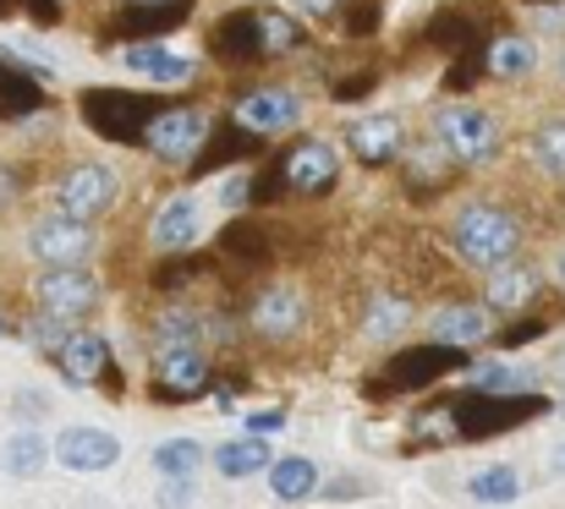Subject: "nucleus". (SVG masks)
<instances>
[{"instance_id":"1","label":"nucleus","mask_w":565,"mask_h":509,"mask_svg":"<svg viewBox=\"0 0 565 509\" xmlns=\"http://www.w3.org/2000/svg\"><path fill=\"white\" fill-rule=\"evenodd\" d=\"M450 247H456V258H461L467 269L500 274V269H511L516 252H522V225H516V214L500 208V203H467V208L456 214V225H450Z\"/></svg>"},{"instance_id":"2","label":"nucleus","mask_w":565,"mask_h":509,"mask_svg":"<svg viewBox=\"0 0 565 509\" xmlns=\"http://www.w3.org/2000/svg\"><path fill=\"white\" fill-rule=\"evenodd\" d=\"M77 110H83L88 132H99V138H110V143H143L149 127H154L171 105H160V99H149V94H127V88H88V94L77 99Z\"/></svg>"},{"instance_id":"3","label":"nucleus","mask_w":565,"mask_h":509,"mask_svg":"<svg viewBox=\"0 0 565 509\" xmlns=\"http://www.w3.org/2000/svg\"><path fill=\"white\" fill-rule=\"evenodd\" d=\"M456 411V438H494V433H511L533 416L550 411L544 394H478V389H461L450 400Z\"/></svg>"},{"instance_id":"4","label":"nucleus","mask_w":565,"mask_h":509,"mask_svg":"<svg viewBox=\"0 0 565 509\" xmlns=\"http://www.w3.org/2000/svg\"><path fill=\"white\" fill-rule=\"evenodd\" d=\"M461 367H472V356H467L461 345L423 339V345H406V350L384 367V378H374V394H423V389H434L439 378H450V372H461Z\"/></svg>"},{"instance_id":"5","label":"nucleus","mask_w":565,"mask_h":509,"mask_svg":"<svg viewBox=\"0 0 565 509\" xmlns=\"http://www.w3.org/2000/svg\"><path fill=\"white\" fill-rule=\"evenodd\" d=\"M434 143L456 160V165H483L500 154V121L478 105H450L434 116Z\"/></svg>"},{"instance_id":"6","label":"nucleus","mask_w":565,"mask_h":509,"mask_svg":"<svg viewBox=\"0 0 565 509\" xmlns=\"http://www.w3.org/2000/svg\"><path fill=\"white\" fill-rule=\"evenodd\" d=\"M94 307H99V280L88 269H44L33 280V313H44V318L77 324Z\"/></svg>"},{"instance_id":"7","label":"nucleus","mask_w":565,"mask_h":509,"mask_svg":"<svg viewBox=\"0 0 565 509\" xmlns=\"http://www.w3.org/2000/svg\"><path fill=\"white\" fill-rule=\"evenodd\" d=\"M28 252L44 269H83L94 252V225H77L66 214H39L28 225Z\"/></svg>"},{"instance_id":"8","label":"nucleus","mask_w":565,"mask_h":509,"mask_svg":"<svg viewBox=\"0 0 565 509\" xmlns=\"http://www.w3.org/2000/svg\"><path fill=\"white\" fill-rule=\"evenodd\" d=\"M110 203H116V170L110 165L83 160V165H72L55 181V214H66L77 225H94Z\"/></svg>"},{"instance_id":"9","label":"nucleus","mask_w":565,"mask_h":509,"mask_svg":"<svg viewBox=\"0 0 565 509\" xmlns=\"http://www.w3.org/2000/svg\"><path fill=\"white\" fill-rule=\"evenodd\" d=\"M209 132H214V121L203 116V110H188V105H171L154 127H149V138H143V149L154 154V160H166V165H182L192 170V160L203 154V143H209Z\"/></svg>"},{"instance_id":"10","label":"nucleus","mask_w":565,"mask_h":509,"mask_svg":"<svg viewBox=\"0 0 565 509\" xmlns=\"http://www.w3.org/2000/svg\"><path fill=\"white\" fill-rule=\"evenodd\" d=\"M209 50L220 66L231 72H247L258 61H269V44H264V22H258V6H242V11H225L209 33Z\"/></svg>"},{"instance_id":"11","label":"nucleus","mask_w":565,"mask_h":509,"mask_svg":"<svg viewBox=\"0 0 565 509\" xmlns=\"http://www.w3.org/2000/svg\"><path fill=\"white\" fill-rule=\"evenodd\" d=\"M198 0H116V17H110V33L116 39H132V44H154V33H171L192 17Z\"/></svg>"},{"instance_id":"12","label":"nucleus","mask_w":565,"mask_h":509,"mask_svg":"<svg viewBox=\"0 0 565 509\" xmlns=\"http://www.w3.org/2000/svg\"><path fill=\"white\" fill-rule=\"evenodd\" d=\"M247 324H253V335L269 339V345L297 339L302 335V324H308L302 291H291V285H264V291L253 296V307H247Z\"/></svg>"},{"instance_id":"13","label":"nucleus","mask_w":565,"mask_h":509,"mask_svg":"<svg viewBox=\"0 0 565 509\" xmlns=\"http://www.w3.org/2000/svg\"><path fill=\"white\" fill-rule=\"evenodd\" d=\"M297 116H302V105H297V94L291 88H247L236 105H231V121H242L247 132H258V138H275V132H291L297 127Z\"/></svg>"},{"instance_id":"14","label":"nucleus","mask_w":565,"mask_h":509,"mask_svg":"<svg viewBox=\"0 0 565 509\" xmlns=\"http://www.w3.org/2000/svg\"><path fill=\"white\" fill-rule=\"evenodd\" d=\"M286 181H291V192L297 197H324L335 181H341V154H335V143H324V138H302L286 160Z\"/></svg>"},{"instance_id":"15","label":"nucleus","mask_w":565,"mask_h":509,"mask_svg":"<svg viewBox=\"0 0 565 509\" xmlns=\"http://www.w3.org/2000/svg\"><path fill=\"white\" fill-rule=\"evenodd\" d=\"M347 149H352L369 170L390 165V160L406 149V121H401V116H390V110H379V116H358V121H347Z\"/></svg>"},{"instance_id":"16","label":"nucleus","mask_w":565,"mask_h":509,"mask_svg":"<svg viewBox=\"0 0 565 509\" xmlns=\"http://www.w3.org/2000/svg\"><path fill=\"white\" fill-rule=\"evenodd\" d=\"M203 389H209V361L198 345L154 350V394L160 400H198Z\"/></svg>"},{"instance_id":"17","label":"nucleus","mask_w":565,"mask_h":509,"mask_svg":"<svg viewBox=\"0 0 565 509\" xmlns=\"http://www.w3.org/2000/svg\"><path fill=\"white\" fill-rule=\"evenodd\" d=\"M55 372H61L72 389H88V383H99V378H110V389H116V372H110V339L77 329V335L55 350Z\"/></svg>"},{"instance_id":"18","label":"nucleus","mask_w":565,"mask_h":509,"mask_svg":"<svg viewBox=\"0 0 565 509\" xmlns=\"http://www.w3.org/2000/svg\"><path fill=\"white\" fill-rule=\"evenodd\" d=\"M55 461H61L66 472H110V466L121 461V444H116V433H105V427H66V433L55 438Z\"/></svg>"},{"instance_id":"19","label":"nucleus","mask_w":565,"mask_h":509,"mask_svg":"<svg viewBox=\"0 0 565 509\" xmlns=\"http://www.w3.org/2000/svg\"><path fill=\"white\" fill-rule=\"evenodd\" d=\"M264 149V138L258 132H247L242 121H214V132H209V143H203V154L192 160L188 175H214V170H225V165H236V160H253Z\"/></svg>"},{"instance_id":"20","label":"nucleus","mask_w":565,"mask_h":509,"mask_svg":"<svg viewBox=\"0 0 565 509\" xmlns=\"http://www.w3.org/2000/svg\"><path fill=\"white\" fill-rule=\"evenodd\" d=\"M198 230H203V214H198V203H192V197H171V203H160L149 241H154V252L177 258V252H188L192 241H198Z\"/></svg>"},{"instance_id":"21","label":"nucleus","mask_w":565,"mask_h":509,"mask_svg":"<svg viewBox=\"0 0 565 509\" xmlns=\"http://www.w3.org/2000/svg\"><path fill=\"white\" fill-rule=\"evenodd\" d=\"M220 258H225V263H242V269H258V263L275 258V236H269L258 219L236 214V219L225 225V236H220Z\"/></svg>"},{"instance_id":"22","label":"nucleus","mask_w":565,"mask_h":509,"mask_svg":"<svg viewBox=\"0 0 565 509\" xmlns=\"http://www.w3.org/2000/svg\"><path fill=\"white\" fill-rule=\"evenodd\" d=\"M539 291H544L539 269L511 263V269L489 274V313H522V307H533V296H539Z\"/></svg>"},{"instance_id":"23","label":"nucleus","mask_w":565,"mask_h":509,"mask_svg":"<svg viewBox=\"0 0 565 509\" xmlns=\"http://www.w3.org/2000/svg\"><path fill=\"white\" fill-rule=\"evenodd\" d=\"M406 324H412V296H401V291L369 296V307H363V339L390 345V339L406 335Z\"/></svg>"},{"instance_id":"24","label":"nucleus","mask_w":565,"mask_h":509,"mask_svg":"<svg viewBox=\"0 0 565 509\" xmlns=\"http://www.w3.org/2000/svg\"><path fill=\"white\" fill-rule=\"evenodd\" d=\"M127 66L160 88H177V83H192V61L188 55H171L166 44H127Z\"/></svg>"},{"instance_id":"25","label":"nucleus","mask_w":565,"mask_h":509,"mask_svg":"<svg viewBox=\"0 0 565 509\" xmlns=\"http://www.w3.org/2000/svg\"><path fill=\"white\" fill-rule=\"evenodd\" d=\"M434 339H445V345H472V339H489V307H478V302H445L439 313H434Z\"/></svg>"},{"instance_id":"26","label":"nucleus","mask_w":565,"mask_h":509,"mask_svg":"<svg viewBox=\"0 0 565 509\" xmlns=\"http://www.w3.org/2000/svg\"><path fill=\"white\" fill-rule=\"evenodd\" d=\"M39 77H44V72H22L17 61H11V66L0 61V116H11V121L39 116V110H44V88H39Z\"/></svg>"},{"instance_id":"27","label":"nucleus","mask_w":565,"mask_h":509,"mask_svg":"<svg viewBox=\"0 0 565 509\" xmlns=\"http://www.w3.org/2000/svg\"><path fill=\"white\" fill-rule=\"evenodd\" d=\"M214 466L236 483V477H253V472H269L275 466V455H269V438H231V444H220L214 450Z\"/></svg>"},{"instance_id":"28","label":"nucleus","mask_w":565,"mask_h":509,"mask_svg":"<svg viewBox=\"0 0 565 509\" xmlns=\"http://www.w3.org/2000/svg\"><path fill=\"white\" fill-rule=\"evenodd\" d=\"M269 488H275V499L297 505V499H308V494L319 488V466L302 461V455H286V461L269 466Z\"/></svg>"},{"instance_id":"29","label":"nucleus","mask_w":565,"mask_h":509,"mask_svg":"<svg viewBox=\"0 0 565 509\" xmlns=\"http://www.w3.org/2000/svg\"><path fill=\"white\" fill-rule=\"evenodd\" d=\"M258 22H264V44H269V55H302V50H308V28H302L291 11L258 6Z\"/></svg>"},{"instance_id":"30","label":"nucleus","mask_w":565,"mask_h":509,"mask_svg":"<svg viewBox=\"0 0 565 509\" xmlns=\"http://www.w3.org/2000/svg\"><path fill=\"white\" fill-rule=\"evenodd\" d=\"M198 466H203V444H198V438H171V444L154 450V472H160L166 483H192Z\"/></svg>"},{"instance_id":"31","label":"nucleus","mask_w":565,"mask_h":509,"mask_svg":"<svg viewBox=\"0 0 565 509\" xmlns=\"http://www.w3.org/2000/svg\"><path fill=\"white\" fill-rule=\"evenodd\" d=\"M533 66H539V55H533V44H527V39L505 33V39H494V44H489V77H527Z\"/></svg>"},{"instance_id":"32","label":"nucleus","mask_w":565,"mask_h":509,"mask_svg":"<svg viewBox=\"0 0 565 509\" xmlns=\"http://www.w3.org/2000/svg\"><path fill=\"white\" fill-rule=\"evenodd\" d=\"M456 175V165H450V154L434 143V149H412V160H406V181L417 186V192H434V186H445Z\"/></svg>"},{"instance_id":"33","label":"nucleus","mask_w":565,"mask_h":509,"mask_svg":"<svg viewBox=\"0 0 565 509\" xmlns=\"http://www.w3.org/2000/svg\"><path fill=\"white\" fill-rule=\"evenodd\" d=\"M467 488H472L478 505H511L522 494V477H516V466H483Z\"/></svg>"},{"instance_id":"34","label":"nucleus","mask_w":565,"mask_h":509,"mask_svg":"<svg viewBox=\"0 0 565 509\" xmlns=\"http://www.w3.org/2000/svg\"><path fill=\"white\" fill-rule=\"evenodd\" d=\"M483 77H489V44L461 50V55L450 61V72H445V94H472Z\"/></svg>"},{"instance_id":"35","label":"nucleus","mask_w":565,"mask_h":509,"mask_svg":"<svg viewBox=\"0 0 565 509\" xmlns=\"http://www.w3.org/2000/svg\"><path fill=\"white\" fill-rule=\"evenodd\" d=\"M44 461H50V444H44L39 433H17V438L6 444V472H11V477H39Z\"/></svg>"},{"instance_id":"36","label":"nucleus","mask_w":565,"mask_h":509,"mask_svg":"<svg viewBox=\"0 0 565 509\" xmlns=\"http://www.w3.org/2000/svg\"><path fill=\"white\" fill-rule=\"evenodd\" d=\"M533 160L550 170V175H565V116L544 121V127L533 132Z\"/></svg>"},{"instance_id":"37","label":"nucleus","mask_w":565,"mask_h":509,"mask_svg":"<svg viewBox=\"0 0 565 509\" xmlns=\"http://www.w3.org/2000/svg\"><path fill=\"white\" fill-rule=\"evenodd\" d=\"M467 389H478V394H516V383H522V372H511L505 361H478V367H467Z\"/></svg>"},{"instance_id":"38","label":"nucleus","mask_w":565,"mask_h":509,"mask_svg":"<svg viewBox=\"0 0 565 509\" xmlns=\"http://www.w3.org/2000/svg\"><path fill=\"white\" fill-rule=\"evenodd\" d=\"M203 269H209V258L177 252V258H166V269H154V285H160V291H177V285H188L192 274H203Z\"/></svg>"},{"instance_id":"39","label":"nucleus","mask_w":565,"mask_h":509,"mask_svg":"<svg viewBox=\"0 0 565 509\" xmlns=\"http://www.w3.org/2000/svg\"><path fill=\"white\" fill-rule=\"evenodd\" d=\"M291 192V181H286V170L275 165V170H264L258 181H253V208H269V203H280Z\"/></svg>"},{"instance_id":"40","label":"nucleus","mask_w":565,"mask_h":509,"mask_svg":"<svg viewBox=\"0 0 565 509\" xmlns=\"http://www.w3.org/2000/svg\"><path fill=\"white\" fill-rule=\"evenodd\" d=\"M28 335H33L39 345H44V350H50V356H55V350H61V345L72 339V324H61V318H44V313H33Z\"/></svg>"},{"instance_id":"41","label":"nucleus","mask_w":565,"mask_h":509,"mask_svg":"<svg viewBox=\"0 0 565 509\" xmlns=\"http://www.w3.org/2000/svg\"><path fill=\"white\" fill-rule=\"evenodd\" d=\"M544 329H550L544 318H516V324H505V329H500V339H494V345H500V350H516V345H533Z\"/></svg>"},{"instance_id":"42","label":"nucleus","mask_w":565,"mask_h":509,"mask_svg":"<svg viewBox=\"0 0 565 509\" xmlns=\"http://www.w3.org/2000/svg\"><path fill=\"white\" fill-rule=\"evenodd\" d=\"M379 28V0H358L352 17H347V39H374Z\"/></svg>"},{"instance_id":"43","label":"nucleus","mask_w":565,"mask_h":509,"mask_svg":"<svg viewBox=\"0 0 565 509\" xmlns=\"http://www.w3.org/2000/svg\"><path fill=\"white\" fill-rule=\"evenodd\" d=\"M374 88H379V72H352V77H347V83H335L330 94H335L341 105H352V99H369Z\"/></svg>"},{"instance_id":"44","label":"nucleus","mask_w":565,"mask_h":509,"mask_svg":"<svg viewBox=\"0 0 565 509\" xmlns=\"http://www.w3.org/2000/svg\"><path fill=\"white\" fill-rule=\"evenodd\" d=\"M220 203H225V208H253V181H247V175H231V181L220 186Z\"/></svg>"},{"instance_id":"45","label":"nucleus","mask_w":565,"mask_h":509,"mask_svg":"<svg viewBox=\"0 0 565 509\" xmlns=\"http://www.w3.org/2000/svg\"><path fill=\"white\" fill-rule=\"evenodd\" d=\"M280 427H286V411H280V405H275V411H253V416H247V433H253V438H269V433H280Z\"/></svg>"},{"instance_id":"46","label":"nucleus","mask_w":565,"mask_h":509,"mask_svg":"<svg viewBox=\"0 0 565 509\" xmlns=\"http://www.w3.org/2000/svg\"><path fill=\"white\" fill-rule=\"evenodd\" d=\"M22 6L33 11L39 28H55V22H61V0H22Z\"/></svg>"},{"instance_id":"47","label":"nucleus","mask_w":565,"mask_h":509,"mask_svg":"<svg viewBox=\"0 0 565 509\" xmlns=\"http://www.w3.org/2000/svg\"><path fill=\"white\" fill-rule=\"evenodd\" d=\"M291 6H297L302 17H313V22H324V17H335V11H341L347 0H291Z\"/></svg>"},{"instance_id":"48","label":"nucleus","mask_w":565,"mask_h":509,"mask_svg":"<svg viewBox=\"0 0 565 509\" xmlns=\"http://www.w3.org/2000/svg\"><path fill=\"white\" fill-rule=\"evenodd\" d=\"M166 505H171V509L192 505V483H171V488H166Z\"/></svg>"},{"instance_id":"49","label":"nucleus","mask_w":565,"mask_h":509,"mask_svg":"<svg viewBox=\"0 0 565 509\" xmlns=\"http://www.w3.org/2000/svg\"><path fill=\"white\" fill-rule=\"evenodd\" d=\"M11 192H17V175H11V170L0 165V197H11Z\"/></svg>"},{"instance_id":"50","label":"nucleus","mask_w":565,"mask_h":509,"mask_svg":"<svg viewBox=\"0 0 565 509\" xmlns=\"http://www.w3.org/2000/svg\"><path fill=\"white\" fill-rule=\"evenodd\" d=\"M555 472H565V444H561V450H555Z\"/></svg>"},{"instance_id":"51","label":"nucleus","mask_w":565,"mask_h":509,"mask_svg":"<svg viewBox=\"0 0 565 509\" xmlns=\"http://www.w3.org/2000/svg\"><path fill=\"white\" fill-rule=\"evenodd\" d=\"M527 6H555V0H527Z\"/></svg>"},{"instance_id":"52","label":"nucleus","mask_w":565,"mask_h":509,"mask_svg":"<svg viewBox=\"0 0 565 509\" xmlns=\"http://www.w3.org/2000/svg\"><path fill=\"white\" fill-rule=\"evenodd\" d=\"M11 6H17V0H0V11H11Z\"/></svg>"},{"instance_id":"53","label":"nucleus","mask_w":565,"mask_h":509,"mask_svg":"<svg viewBox=\"0 0 565 509\" xmlns=\"http://www.w3.org/2000/svg\"><path fill=\"white\" fill-rule=\"evenodd\" d=\"M561 285H565V252H561Z\"/></svg>"},{"instance_id":"54","label":"nucleus","mask_w":565,"mask_h":509,"mask_svg":"<svg viewBox=\"0 0 565 509\" xmlns=\"http://www.w3.org/2000/svg\"><path fill=\"white\" fill-rule=\"evenodd\" d=\"M0 339H6V318H0Z\"/></svg>"},{"instance_id":"55","label":"nucleus","mask_w":565,"mask_h":509,"mask_svg":"<svg viewBox=\"0 0 565 509\" xmlns=\"http://www.w3.org/2000/svg\"><path fill=\"white\" fill-rule=\"evenodd\" d=\"M561 77H565V55H561Z\"/></svg>"}]
</instances>
